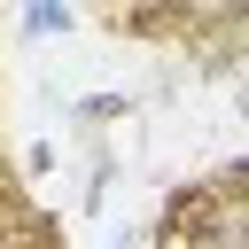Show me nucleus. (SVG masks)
<instances>
[{
    "mask_svg": "<svg viewBox=\"0 0 249 249\" xmlns=\"http://www.w3.org/2000/svg\"><path fill=\"white\" fill-rule=\"evenodd\" d=\"M218 218H226V195H218V187H179V195L163 202V226L187 233V241H218Z\"/></svg>",
    "mask_w": 249,
    "mask_h": 249,
    "instance_id": "nucleus-1",
    "label": "nucleus"
},
{
    "mask_svg": "<svg viewBox=\"0 0 249 249\" xmlns=\"http://www.w3.org/2000/svg\"><path fill=\"white\" fill-rule=\"evenodd\" d=\"M218 195H226V202H249V163H233V171L218 179Z\"/></svg>",
    "mask_w": 249,
    "mask_h": 249,
    "instance_id": "nucleus-2",
    "label": "nucleus"
},
{
    "mask_svg": "<svg viewBox=\"0 0 249 249\" xmlns=\"http://www.w3.org/2000/svg\"><path fill=\"white\" fill-rule=\"evenodd\" d=\"M195 249H218V241H195Z\"/></svg>",
    "mask_w": 249,
    "mask_h": 249,
    "instance_id": "nucleus-3",
    "label": "nucleus"
}]
</instances>
